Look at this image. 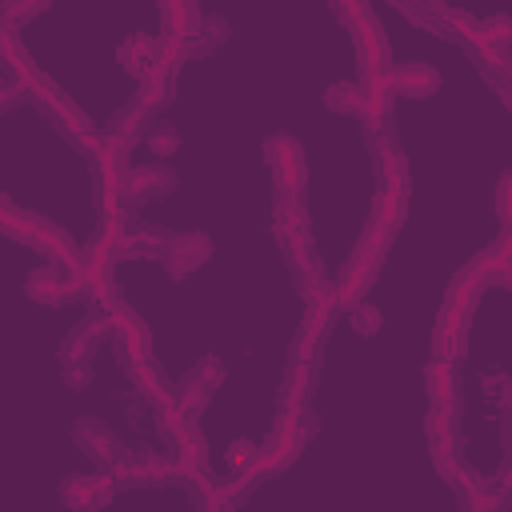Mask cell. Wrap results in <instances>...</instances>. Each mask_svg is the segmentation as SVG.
<instances>
[{
  "mask_svg": "<svg viewBox=\"0 0 512 512\" xmlns=\"http://www.w3.org/2000/svg\"><path fill=\"white\" fill-rule=\"evenodd\" d=\"M172 188H176V172H172L168 164L152 160V164L128 168V176H124V188H120V204L132 212V208H140L144 200H152V196H164V192H172Z\"/></svg>",
  "mask_w": 512,
  "mask_h": 512,
  "instance_id": "11",
  "label": "cell"
},
{
  "mask_svg": "<svg viewBox=\"0 0 512 512\" xmlns=\"http://www.w3.org/2000/svg\"><path fill=\"white\" fill-rule=\"evenodd\" d=\"M372 160H376V180H380V192H400V196H408V160H404L400 144H396V148L376 152Z\"/></svg>",
  "mask_w": 512,
  "mask_h": 512,
  "instance_id": "28",
  "label": "cell"
},
{
  "mask_svg": "<svg viewBox=\"0 0 512 512\" xmlns=\"http://www.w3.org/2000/svg\"><path fill=\"white\" fill-rule=\"evenodd\" d=\"M256 484H260L256 476L236 472V468H232L228 476H216V492L224 496V504H228V508H240V504H244V500L256 492Z\"/></svg>",
  "mask_w": 512,
  "mask_h": 512,
  "instance_id": "33",
  "label": "cell"
},
{
  "mask_svg": "<svg viewBox=\"0 0 512 512\" xmlns=\"http://www.w3.org/2000/svg\"><path fill=\"white\" fill-rule=\"evenodd\" d=\"M24 104H32L28 88L16 84V80H4V76H0V112H16V108H24Z\"/></svg>",
  "mask_w": 512,
  "mask_h": 512,
  "instance_id": "38",
  "label": "cell"
},
{
  "mask_svg": "<svg viewBox=\"0 0 512 512\" xmlns=\"http://www.w3.org/2000/svg\"><path fill=\"white\" fill-rule=\"evenodd\" d=\"M108 476H112V484H116V492L120 488H152V476H148V460H144V452L140 456H124V460H116L112 468H108Z\"/></svg>",
  "mask_w": 512,
  "mask_h": 512,
  "instance_id": "31",
  "label": "cell"
},
{
  "mask_svg": "<svg viewBox=\"0 0 512 512\" xmlns=\"http://www.w3.org/2000/svg\"><path fill=\"white\" fill-rule=\"evenodd\" d=\"M128 160L132 152H120L112 144H100V152L92 156V200L100 212L116 208L120 204V188H124V176H128Z\"/></svg>",
  "mask_w": 512,
  "mask_h": 512,
  "instance_id": "6",
  "label": "cell"
},
{
  "mask_svg": "<svg viewBox=\"0 0 512 512\" xmlns=\"http://www.w3.org/2000/svg\"><path fill=\"white\" fill-rule=\"evenodd\" d=\"M188 492H192V512H232V508L224 504V496L216 492V476L196 480Z\"/></svg>",
  "mask_w": 512,
  "mask_h": 512,
  "instance_id": "35",
  "label": "cell"
},
{
  "mask_svg": "<svg viewBox=\"0 0 512 512\" xmlns=\"http://www.w3.org/2000/svg\"><path fill=\"white\" fill-rule=\"evenodd\" d=\"M144 140H148V152H152L160 164H164L168 156H176V152H180V132H176V128H168V124L152 128Z\"/></svg>",
  "mask_w": 512,
  "mask_h": 512,
  "instance_id": "37",
  "label": "cell"
},
{
  "mask_svg": "<svg viewBox=\"0 0 512 512\" xmlns=\"http://www.w3.org/2000/svg\"><path fill=\"white\" fill-rule=\"evenodd\" d=\"M172 244V232L156 228V224H144V220H132L128 224V256H140V260H164Z\"/></svg>",
  "mask_w": 512,
  "mask_h": 512,
  "instance_id": "26",
  "label": "cell"
},
{
  "mask_svg": "<svg viewBox=\"0 0 512 512\" xmlns=\"http://www.w3.org/2000/svg\"><path fill=\"white\" fill-rule=\"evenodd\" d=\"M172 96H176V72H168V68H160V64H156V68L140 80V88H136V96H132V100L156 116L160 108H168V104H172Z\"/></svg>",
  "mask_w": 512,
  "mask_h": 512,
  "instance_id": "24",
  "label": "cell"
},
{
  "mask_svg": "<svg viewBox=\"0 0 512 512\" xmlns=\"http://www.w3.org/2000/svg\"><path fill=\"white\" fill-rule=\"evenodd\" d=\"M116 56H120V64H124L136 80H144V76L160 64V36H152V32H132V36L116 48Z\"/></svg>",
  "mask_w": 512,
  "mask_h": 512,
  "instance_id": "16",
  "label": "cell"
},
{
  "mask_svg": "<svg viewBox=\"0 0 512 512\" xmlns=\"http://www.w3.org/2000/svg\"><path fill=\"white\" fill-rule=\"evenodd\" d=\"M160 20H164V32H160V36H172V40H192V36L200 32L204 12H200L192 0H168V4H160Z\"/></svg>",
  "mask_w": 512,
  "mask_h": 512,
  "instance_id": "23",
  "label": "cell"
},
{
  "mask_svg": "<svg viewBox=\"0 0 512 512\" xmlns=\"http://www.w3.org/2000/svg\"><path fill=\"white\" fill-rule=\"evenodd\" d=\"M392 80V96H412V100H424V96H436L440 92V72L424 60H408V64H396L388 72Z\"/></svg>",
  "mask_w": 512,
  "mask_h": 512,
  "instance_id": "14",
  "label": "cell"
},
{
  "mask_svg": "<svg viewBox=\"0 0 512 512\" xmlns=\"http://www.w3.org/2000/svg\"><path fill=\"white\" fill-rule=\"evenodd\" d=\"M24 292H28V300H36L44 308H64V304L80 300V288L64 264H36L24 280Z\"/></svg>",
  "mask_w": 512,
  "mask_h": 512,
  "instance_id": "8",
  "label": "cell"
},
{
  "mask_svg": "<svg viewBox=\"0 0 512 512\" xmlns=\"http://www.w3.org/2000/svg\"><path fill=\"white\" fill-rule=\"evenodd\" d=\"M380 268H384V256H376V252H368V248H360V244H356V248H352V256L344 260L340 276L332 280L336 308H340V312H348L352 304H360V300L368 296V288L376 284Z\"/></svg>",
  "mask_w": 512,
  "mask_h": 512,
  "instance_id": "3",
  "label": "cell"
},
{
  "mask_svg": "<svg viewBox=\"0 0 512 512\" xmlns=\"http://www.w3.org/2000/svg\"><path fill=\"white\" fill-rule=\"evenodd\" d=\"M432 468L448 480V488L456 492V500L472 488V480L480 476L472 464H464V456H460V448H432Z\"/></svg>",
  "mask_w": 512,
  "mask_h": 512,
  "instance_id": "27",
  "label": "cell"
},
{
  "mask_svg": "<svg viewBox=\"0 0 512 512\" xmlns=\"http://www.w3.org/2000/svg\"><path fill=\"white\" fill-rule=\"evenodd\" d=\"M112 496H116V484H112L108 472H96V476H68V480H60V504L72 508V512H100Z\"/></svg>",
  "mask_w": 512,
  "mask_h": 512,
  "instance_id": "13",
  "label": "cell"
},
{
  "mask_svg": "<svg viewBox=\"0 0 512 512\" xmlns=\"http://www.w3.org/2000/svg\"><path fill=\"white\" fill-rule=\"evenodd\" d=\"M152 128H156V116H152L148 108H140L136 100H128L124 108H116V112L108 116V124L100 128V136H104V144H112V148H120V152H132Z\"/></svg>",
  "mask_w": 512,
  "mask_h": 512,
  "instance_id": "10",
  "label": "cell"
},
{
  "mask_svg": "<svg viewBox=\"0 0 512 512\" xmlns=\"http://www.w3.org/2000/svg\"><path fill=\"white\" fill-rule=\"evenodd\" d=\"M156 424H160V436H164L168 444H176V440H180V436H184V432H188L196 420H192V416H188V412H184V408L172 400V404L156 408Z\"/></svg>",
  "mask_w": 512,
  "mask_h": 512,
  "instance_id": "34",
  "label": "cell"
},
{
  "mask_svg": "<svg viewBox=\"0 0 512 512\" xmlns=\"http://www.w3.org/2000/svg\"><path fill=\"white\" fill-rule=\"evenodd\" d=\"M264 160L272 168V212L280 208H300L304 204V188H308V164H304V148L296 136L276 132L264 140Z\"/></svg>",
  "mask_w": 512,
  "mask_h": 512,
  "instance_id": "2",
  "label": "cell"
},
{
  "mask_svg": "<svg viewBox=\"0 0 512 512\" xmlns=\"http://www.w3.org/2000/svg\"><path fill=\"white\" fill-rule=\"evenodd\" d=\"M28 96H32V104L60 128V136L80 152V156H96L100 152V144H104V136H100V128L92 124V116L80 108V104H72V96H64L60 92V84L52 80V76H44V72H36L28 84Z\"/></svg>",
  "mask_w": 512,
  "mask_h": 512,
  "instance_id": "1",
  "label": "cell"
},
{
  "mask_svg": "<svg viewBox=\"0 0 512 512\" xmlns=\"http://www.w3.org/2000/svg\"><path fill=\"white\" fill-rule=\"evenodd\" d=\"M424 392H428L432 404H464V400H460L456 364H448V360H428V364H424Z\"/></svg>",
  "mask_w": 512,
  "mask_h": 512,
  "instance_id": "21",
  "label": "cell"
},
{
  "mask_svg": "<svg viewBox=\"0 0 512 512\" xmlns=\"http://www.w3.org/2000/svg\"><path fill=\"white\" fill-rule=\"evenodd\" d=\"M508 188H512V176L504 172L500 188H496V216H500V224H508Z\"/></svg>",
  "mask_w": 512,
  "mask_h": 512,
  "instance_id": "40",
  "label": "cell"
},
{
  "mask_svg": "<svg viewBox=\"0 0 512 512\" xmlns=\"http://www.w3.org/2000/svg\"><path fill=\"white\" fill-rule=\"evenodd\" d=\"M324 108L336 112V116H356V120H360V112H364V96H360L356 80H336V84H328V92H324Z\"/></svg>",
  "mask_w": 512,
  "mask_h": 512,
  "instance_id": "30",
  "label": "cell"
},
{
  "mask_svg": "<svg viewBox=\"0 0 512 512\" xmlns=\"http://www.w3.org/2000/svg\"><path fill=\"white\" fill-rule=\"evenodd\" d=\"M316 384H320V364L288 360V368H284V384H280V404H312Z\"/></svg>",
  "mask_w": 512,
  "mask_h": 512,
  "instance_id": "20",
  "label": "cell"
},
{
  "mask_svg": "<svg viewBox=\"0 0 512 512\" xmlns=\"http://www.w3.org/2000/svg\"><path fill=\"white\" fill-rule=\"evenodd\" d=\"M108 320H112V348H116L120 368H136L140 360L152 356V336H148V324L140 320L136 308L120 304L116 312H108Z\"/></svg>",
  "mask_w": 512,
  "mask_h": 512,
  "instance_id": "5",
  "label": "cell"
},
{
  "mask_svg": "<svg viewBox=\"0 0 512 512\" xmlns=\"http://www.w3.org/2000/svg\"><path fill=\"white\" fill-rule=\"evenodd\" d=\"M44 12H48V0H0V32H20L28 20Z\"/></svg>",
  "mask_w": 512,
  "mask_h": 512,
  "instance_id": "32",
  "label": "cell"
},
{
  "mask_svg": "<svg viewBox=\"0 0 512 512\" xmlns=\"http://www.w3.org/2000/svg\"><path fill=\"white\" fill-rule=\"evenodd\" d=\"M176 464H180V472H184V480H188V488L196 484V480H204V476H212V468H208V444H204V432H200V424H192L176 444Z\"/></svg>",
  "mask_w": 512,
  "mask_h": 512,
  "instance_id": "15",
  "label": "cell"
},
{
  "mask_svg": "<svg viewBox=\"0 0 512 512\" xmlns=\"http://www.w3.org/2000/svg\"><path fill=\"white\" fill-rule=\"evenodd\" d=\"M44 220L48 216H40V212H32V208H20V204H8L4 212H0V236L4 240H12V244H36V236H40V228H44Z\"/></svg>",
  "mask_w": 512,
  "mask_h": 512,
  "instance_id": "22",
  "label": "cell"
},
{
  "mask_svg": "<svg viewBox=\"0 0 512 512\" xmlns=\"http://www.w3.org/2000/svg\"><path fill=\"white\" fill-rule=\"evenodd\" d=\"M128 376H132V384H136V392L148 400V404H156V408H164V404H172L176 400V388L168 384V376H164V368L148 356V360H140L136 368H128Z\"/></svg>",
  "mask_w": 512,
  "mask_h": 512,
  "instance_id": "19",
  "label": "cell"
},
{
  "mask_svg": "<svg viewBox=\"0 0 512 512\" xmlns=\"http://www.w3.org/2000/svg\"><path fill=\"white\" fill-rule=\"evenodd\" d=\"M468 352V324H436L432 328V360L460 364Z\"/></svg>",
  "mask_w": 512,
  "mask_h": 512,
  "instance_id": "29",
  "label": "cell"
},
{
  "mask_svg": "<svg viewBox=\"0 0 512 512\" xmlns=\"http://www.w3.org/2000/svg\"><path fill=\"white\" fill-rule=\"evenodd\" d=\"M72 444H76L88 460H96V468H112L116 460L128 456L124 440H120L104 420H96V416H80V420L72 424Z\"/></svg>",
  "mask_w": 512,
  "mask_h": 512,
  "instance_id": "7",
  "label": "cell"
},
{
  "mask_svg": "<svg viewBox=\"0 0 512 512\" xmlns=\"http://www.w3.org/2000/svg\"><path fill=\"white\" fill-rule=\"evenodd\" d=\"M348 324H352V332H360V336H376V332H380V324H384V316H380V308H376V304L360 300V304H352V308H348Z\"/></svg>",
  "mask_w": 512,
  "mask_h": 512,
  "instance_id": "36",
  "label": "cell"
},
{
  "mask_svg": "<svg viewBox=\"0 0 512 512\" xmlns=\"http://www.w3.org/2000/svg\"><path fill=\"white\" fill-rule=\"evenodd\" d=\"M428 448H460V404H432L424 416Z\"/></svg>",
  "mask_w": 512,
  "mask_h": 512,
  "instance_id": "17",
  "label": "cell"
},
{
  "mask_svg": "<svg viewBox=\"0 0 512 512\" xmlns=\"http://www.w3.org/2000/svg\"><path fill=\"white\" fill-rule=\"evenodd\" d=\"M68 388H88L92 384V364H60Z\"/></svg>",
  "mask_w": 512,
  "mask_h": 512,
  "instance_id": "39",
  "label": "cell"
},
{
  "mask_svg": "<svg viewBox=\"0 0 512 512\" xmlns=\"http://www.w3.org/2000/svg\"><path fill=\"white\" fill-rule=\"evenodd\" d=\"M32 248L44 256V264H64V268L80 256V244H76L72 232H68L64 224H56V220H44V228H40V236H36Z\"/></svg>",
  "mask_w": 512,
  "mask_h": 512,
  "instance_id": "18",
  "label": "cell"
},
{
  "mask_svg": "<svg viewBox=\"0 0 512 512\" xmlns=\"http://www.w3.org/2000/svg\"><path fill=\"white\" fill-rule=\"evenodd\" d=\"M0 72H4V80H16V84H28L40 72L16 32H0Z\"/></svg>",
  "mask_w": 512,
  "mask_h": 512,
  "instance_id": "25",
  "label": "cell"
},
{
  "mask_svg": "<svg viewBox=\"0 0 512 512\" xmlns=\"http://www.w3.org/2000/svg\"><path fill=\"white\" fill-rule=\"evenodd\" d=\"M220 384H224V360H220V356H200V360L180 376V384H176V404L196 420V416L208 408V400L216 396Z\"/></svg>",
  "mask_w": 512,
  "mask_h": 512,
  "instance_id": "4",
  "label": "cell"
},
{
  "mask_svg": "<svg viewBox=\"0 0 512 512\" xmlns=\"http://www.w3.org/2000/svg\"><path fill=\"white\" fill-rule=\"evenodd\" d=\"M212 252H216L212 236H204V232H172V244H168V252H164V272H168L172 280H184V276H192L200 264H208Z\"/></svg>",
  "mask_w": 512,
  "mask_h": 512,
  "instance_id": "12",
  "label": "cell"
},
{
  "mask_svg": "<svg viewBox=\"0 0 512 512\" xmlns=\"http://www.w3.org/2000/svg\"><path fill=\"white\" fill-rule=\"evenodd\" d=\"M104 340H112V320L104 312L84 316L80 324H72L64 332V340H60V364H92V352Z\"/></svg>",
  "mask_w": 512,
  "mask_h": 512,
  "instance_id": "9",
  "label": "cell"
}]
</instances>
